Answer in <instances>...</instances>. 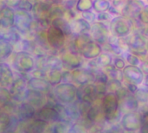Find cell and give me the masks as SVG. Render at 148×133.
<instances>
[{"label": "cell", "mask_w": 148, "mask_h": 133, "mask_svg": "<svg viewBox=\"0 0 148 133\" xmlns=\"http://www.w3.org/2000/svg\"><path fill=\"white\" fill-rule=\"evenodd\" d=\"M95 91H96V98L98 100H101L104 98V96L108 93L106 84H95Z\"/></svg>", "instance_id": "cell-44"}, {"label": "cell", "mask_w": 148, "mask_h": 133, "mask_svg": "<svg viewBox=\"0 0 148 133\" xmlns=\"http://www.w3.org/2000/svg\"><path fill=\"white\" fill-rule=\"evenodd\" d=\"M139 106L140 104L136 100L133 94H130L127 98L119 101V112L121 113V116L128 113H134L138 111Z\"/></svg>", "instance_id": "cell-24"}, {"label": "cell", "mask_w": 148, "mask_h": 133, "mask_svg": "<svg viewBox=\"0 0 148 133\" xmlns=\"http://www.w3.org/2000/svg\"><path fill=\"white\" fill-rule=\"evenodd\" d=\"M121 133H137V132H129V131H122V132Z\"/></svg>", "instance_id": "cell-60"}, {"label": "cell", "mask_w": 148, "mask_h": 133, "mask_svg": "<svg viewBox=\"0 0 148 133\" xmlns=\"http://www.w3.org/2000/svg\"><path fill=\"white\" fill-rule=\"evenodd\" d=\"M76 89L72 83H61L53 87L52 93L59 104L66 106L76 100Z\"/></svg>", "instance_id": "cell-3"}, {"label": "cell", "mask_w": 148, "mask_h": 133, "mask_svg": "<svg viewBox=\"0 0 148 133\" xmlns=\"http://www.w3.org/2000/svg\"><path fill=\"white\" fill-rule=\"evenodd\" d=\"M72 123L69 122H57L50 125L51 133H68L72 128Z\"/></svg>", "instance_id": "cell-32"}, {"label": "cell", "mask_w": 148, "mask_h": 133, "mask_svg": "<svg viewBox=\"0 0 148 133\" xmlns=\"http://www.w3.org/2000/svg\"><path fill=\"white\" fill-rule=\"evenodd\" d=\"M122 128L121 127L120 124H111L108 122H106L104 128L101 133H121Z\"/></svg>", "instance_id": "cell-39"}, {"label": "cell", "mask_w": 148, "mask_h": 133, "mask_svg": "<svg viewBox=\"0 0 148 133\" xmlns=\"http://www.w3.org/2000/svg\"><path fill=\"white\" fill-rule=\"evenodd\" d=\"M89 35L92 40L99 45L101 46L107 43L108 37L110 36L108 24L100 22H95L91 24Z\"/></svg>", "instance_id": "cell-7"}, {"label": "cell", "mask_w": 148, "mask_h": 133, "mask_svg": "<svg viewBox=\"0 0 148 133\" xmlns=\"http://www.w3.org/2000/svg\"><path fill=\"white\" fill-rule=\"evenodd\" d=\"M81 17L87 21L89 24H92L96 22V13L93 10H88L81 13Z\"/></svg>", "instance_id": "cell-43"}, {"label": "cell", "mask_w": 148, "mask_h": 133, "mask_svg": "<svg viewBox=\"0 0 148 133\" xmlns=\"http://www.w3.org/2000/svg\"><path fill=\"white\" fill-rule=\"evenodd\" d=\"M77 12H85L92 10V1L91 0H79L76 2L75 8Z\"/></svg>", "instance_id": "cell-36"}, {"label": "cell", "mask_w": 148, "mask_h": 133, "mask_svg": "<svg viewBox=\"0 0 148 133\" xmlns=\"http://www.w3.org/2000/svg\"><path fill=\"white\" fill-rule=\"evenodd\" d=\"M46 39L49 47L52 49L59 52L60 50L64 48L67 38L58 29L49 26V29L46 30Z\"/></svg>", "instance_id": "cell-9"}, {"label": "cell", "mask_w": 148, "mask_h": 133, "mask_svg": "<svg viewBox=\"0 0 148 133\" xmlns=\"http://www.w3.org/2000/svg\"><path fill=\"white\" fill-rule=\"evenodd\" d=\"M112 64L114 65V67L118 69V70H121L122 71V69L126 67V62L125 61L123 60V58L121 57H114L113 58V61H112Z\"/></svg>", "instance_id": "cell-49"}, {"label": "cell", "mask_w": 148, "mask_h": 133, "mask_svg": "<svg viewBox=\"0 0 148 133\" xmlns=\"http://www.w3.org/2000/svg\"><path fill=\"white\" fill-rule=\"evenodd\" d=\"M123 85L124 87L127 89V91L131 93V94H134L136 93V91L138 90L139 87L138 86H135V85H133V84H129V83H125L123 82Z\"/></svg>", "instance_id": "cell-58"}, {"label": "cell", "mask_w": 148, "mask_h": 133, "mask_svg": "<svg viewBox=\"0 0 148 133\" xmlns=\"http://www.w3.org/2000/svg\"><path fill=\"white\" fill-rule=\"evenodd\" d=\"M139 68L141 70V72L143 73V74L145 76H147L148 74V62L147 60H144V61H140V64L139 66Z\"/></svg>", "instance_id": "cell-56"}, {"label": "cell", "mask_w": 148, "mask_h": 133, "mask_svg": "<svg viewBox=\"0 0 148 133\" xmlns=\"http://www.w3.org/2000/svg\"><path fill=\"white\" fill-rule=\"evenodd\" d=\"M72 129L75 133H88V130H86L84 127H82V125H80L76 123L72 125Z\"/></svg>", "instance_id": "cell-57"}, {"label": "cell", "mask_w": 148, "mask_h": 133, "mask_svg": "<svg viewBox=\"0 0 148 133\" xmlns=\"http://www.w3.org/2000/svg\"><path fill=\"white\" fill-rule=\"evenodd\" d=\"M122 87H123V82L116 80L108 79V82L106 84L108 93H114L116 91H118Z\"/></svg>", "instance_id": "cell-38"}, {"label": "cell", "mask_w": 148, "mask_h": 133, "mask_svg": "<svg viewBox=\"0 0 148 133\" xmlns=\"http://www.w3.org/2000/svg\"><path fill=\"white\" fill-rule=\"evenodd\" d=\"M62 83H71V71L62 70Z\"/></svg>", "instance_id": "cell-54"}, {"label": "cell", "mask_w": 148, "mask_h": 133, "mask_svg": "<svg viewBox=\"0 0 148 133\" xmlns=\"http://www.w3.org/2000/svg\"><path fill=\"white\" fill-rule=\"evenodd\" d=\"M52 7V3L48 1H37L33 3L31 10V16L34 21L48 18L49 11Z\"/></svg>", "instance_id": "cell-17"}, {"label": "cell", "mask_w": 148, "mask_h": 133, "mask_svg": "<svg viewBox=\"0 0 148 133\" xmlns=\"http://www.w3.org/2000/svg\"><path fill=\"white\" fill-rule=\"evenodd\" d=\"M138 21L144 24V25H147L148 24V7L147 5H146L145 7H143L141 9V10L140 11L139 15H138Z\"/></svg>", "instance_id": "cell-46"}, {"label": "cell", "mask_w": 148, "mask_h": 133, "mask_svg": "<svg viewBox=\"0 0 148 133\" xmlns=\"http://www.w3.org/2000/svg\"><path fill=\"white\" fill-rule=\"evenodd\" d=\"M15 10L10 7L3 6L0 9V29H9L13 27Z\"/></svg>", "instance_id": "cell-21"}, {"label": "cell", "mask_w": 148, "mask_h": 133, "mask_svg": "<svg viewBox=\"0 0 148 133\" xmlns=\"http://www.w3.org/2000/svg\"><path fill=\"white\" fill-rule=\"evenodd\" d=\"M36 112V110L34 107H32L27 102L23 101L18 105V107H17V110L16 113V117L17 118L19 123L27 122V121L34 119Z\"/></svg>", "instance_id": "cell-20"}, {"label": "cell", "mask_w": 148, "mask_h": 133, "mask_svg": "<svg viewBox=\"0 0 148 133\" xmlns=\"http://www.w3.org/2000/svg\"><path fill=\"white\" fill-rule=\"evenodd\" d=\"M110 35L118 38H125L128 36L133 30L132 22L124 16H114L108 24Z\"/></svg>", "instance_id": "cell-6"}, {"label": "cell", "mask_w": 148, "mask_h": 133, "mask_svg": "<svg viewBox=\"0 0 148 133\" xmlns=\"http://www.w3.org/2000/svg\"><path fill=\"white\" fill-rule=\"evenodd\" d=\"M15 79V74L7 62H0V87L9 88Z\"/></svg>", "instance_id": "cell-22"}, {"label": "cell", "mask_w": 148, "mask_h": 133, "mask_svg": "<svg viewBox=\"0 0 148 133\" xmlns=\"http://www.w3.org/2000/svg\"><path fill=\"white\" fill-rule=\"evenodd\" d=\"M101 108L103 117L106 122L118 124L121 120V114L119 112V101L113 93H108L101 100Z\"/></svg>", "instance_id": "cell-1"}, {"label": "cell", "mask_w": 148, "mask_h": 133, "mask_svg": "<svg viewBox=\"0 0 148 133\" xmlns=\"http://www.w3.org/2000/svg\"><path fill=\"white\" fill-rule=\"evenodd\" d=\"M14 74H18V76L15 77L13 82L8 89L11 97V100L20 104L24 101V94L27 90V80L30 77H27L29 76V74H19L16 72H14Z\"/></svg>", "instance_id": "cell-4"}, {"label": "cell", "mask_w": 148, "mask_h": 133, "mask_svg": "<svg viewBox=\"0 0 148 133\" xmlns=\"http://www.w3.org/2000/svg\"><path fill=\"white\" fill-rule=\"evenodd\" d=\"M140 120L141 115L138 112L128 113L121 116L119 124L123 131L137 132L140 126Z\"/></svg>", "instance_id": "cell-12"}, {"label": "cell", "mask_w": 148, "mask_h": 133, "mask_svg": "<svg viewBox=\"0 0 148 133\" xmlns=\"http://www.w3.org/2000/svg\"><path fill=\"white\" fill-rule=\"evenodd\" d=\"M95 62L97 64V67L99 68H103L110 64H112L113 61V56L110 54H107V53H101L98 57H96L95 59Z\"/></svg>", "instance_id": "cell-33"}, {"label": "cell", "mask_w": 148, "mask_h": 133, "mask_svg": "<svg viewBox=\"0 0 148 133\" xmlns=\"http://www.w3.org/2000/svg\"><path fill=\"white\" fill-rule=\"evenodd\" d=\"M102 71L107 74L108 78L110 80H116L119 81L123 82V74H122V71L116 69L113 64H110L103 68H101Z\"/></svg>", "instance_id": "cell-29"}, {"label": "cell", "mask_w": 148, "mask_h": 133, "mask_svg": "<svg viewBox=\"0 0 148 133\" xmlns=\"http://www.w3.org/2000/svg\"><path fill=\"white\" fill-rule=\"evenodd\" d=\"M92 71L95 75V84H107L108 78L101 68L93 69Z\"/></svg>", "instance_id": "cell-35"}, {"label": "cell", "mask_w": 148, "mask_h": 133, "mask_svg": "<svg viewBox=\"0 0 148 133\" xmlns=\"http://www.w3.org/2000/svg\"><path fill=\"white\" fill-rule=\"evenodd\" d=\"M15 10V19L12 28L23 38H27L31 32V28L34 22L33 17L31 14L29 12L19 10Z\"/></svg>", "instance_id": "cell-5"}, {"label": "cell", "mask_w": 148, "mask_h": 133, "mask_svg": "<svg viewBox=\"0 0 148 133\" xmlns=\"http://www.w3.org/2000/svg\"><path fill=\"white\" fill-rule=\"evenodd\" d=\"M136 100L139 104H147L148 102V92L147 87H139L136 93L134 94Z\"/></svg>", "instance_id": "cell-34"}, {"label": "cell", "mask_w": 148, "mask_h": 133, "mask_svg": "<svg viewBox=\"0 0 148 133\" xmlns=\"http://www.w3.org/2000/svg\"><path fill=\"white\" fill-rule=\"evenodd\" d=\"M70 29L72 35H78L83 34H89L91 24H89L87 21L82 19V17H75V19L69 22Z\"/></svg>", "instance_id": "cell-25"}, {"label": "cell", "mask_w": 148, "mask_h": 133, "mask_svg": "<svg viewBox=\"0 0 148 133\" xmlns=\"http://www.w3.org/2000/svg\"><path fill=\"white\" fill-rule=\"evenodd\" d=\"M46 54L33 55L35 61V69H43L45 70V63H46Z\"/></svg>", "instance_id": "cell-41"}, {"label": "cell", "mask_w": 148, "mask_h": 133, "mask_svg": "<svg viewBox=\"0 0 148 133\" xmlns=\"http://www.w3.org/2000/svg\"><path fill=\"white\" fill-rule=\"evenodd\" d=\"M77 1H63V2H59L60 5L65 10H73L75 8V4H76Z\"/></svg>", "instance_id": "cell-53"}, {"label": "cell", "mask_w": 148, "mask_h": 133, "mask_svg": "<svg viewBox=\"0 0 148 133\" xmlns=\"http://www.w3.org/2000/svg\"><path fill=\"white\" fill-rule=\"evenodd\" d=\"M34 119L42 120L49 125H53L57 122H62L59 113L50 107H42L39 110H36Z\"/></svg>", "instance_id": "cell-16"}, {"label": "cell", "mask_w": 148, "mask_h": 133, "mask_svg": "<svg viewBox=\"0 0 148 133\" xmlns=\"http://www.w3.org/2000/svg\"><path fill=\"white\" fill-rule=\"evenodd\" d=\"M122 74H123V82L125 83L133 84L138 87H140V85L142 86L144 83L145 75L139 68V67L127 65L122 69Z\"/></svg>", "instance_id": "cell-11"}, {"label": "cell", "mask_w": 148, "mask_h": 133, "mask_svg": "<svg viewBox=\"0 0 148 133\" xmlns=\"http://www.w3.org/2000/svg\"><path fill=\"white\" fill-rule=\"evenodd\" d=\"M111 3L108 0H95L92 1V9L95 13H103L108 12Z\"/></svg>", "instance_id": "cell-31"}, {"label": "cell", "mask_w": 148, "mask_h": 133, "mask_svg": "<svg viewBox=\"0 0 148 133\" xmlns=\"http://www.w3.org/2000/svg\"><path fill=\"white\" fill-rule=\"evenodd\" d=\"M76 100L91 103V104H93L95 100H97L95 85L92 83V84H87V85L77 87Z\"/></svg>", "instance_id": "cell-13"}, {"label": "cell", "mask_w": 148, "mask_h": 133, "mask_svg": "<svg viewBox=\"0 0 148 133\" xmlns=\"http://www.w3.org/2000/svg\"><path fill=\"white\" fill-rule=\"evenodd\" d=\"M27 89L41 92V93L48 95L49 93H50L52 92L53 87L44 79H38V78L30 77L27 80Z\"/></svg>", "instance_id": "cell-19"}, {"label": "cell", "mask_w": 148, "mask_h": 133, "mask_svg": "<svg viewBox=\"0 0 148 133\" xmlns=\"http://www.w3.org/2000/svg\"><path fill=\"white\" fill-rule=\"evenodd\" d=\"M95 82V75L91 69L80 68L71 71V83L75 87H80Z\"/></svg>", "instance_id": "cell-10"}, {"label": "cell", "mask_w": 148, "mask_h": 133, "mask_svg": "<svg viewBox=\"0 0 148 133\" xmlns=\"http://www.w3.org/2000/svg\"><path fill=\"white\" fill-rule=\"evenodd\" d=\"M0 113H1V109H0Z\"/></svg>", "instance_id": "cell-61"}, {"label": "cell", "mask_w": 148, "mask_h": 133, "mask_svg": "<svg viewBox=\"0 0 148 133\" xmlns=\"http://www.w3.org/2000/svg\"><path fill=\"white\" fill-rule=\"evenodd\" d=\"M46 80L49 83L52 87L62 83V71L60 70H51L48 71Z\"/></svg>", "instance_id": "cell-30"}, {"label": "cell", "mask_w": 148, "mask_h": 133, "mask_svg": "<svg viewBox=\"0 0 148 133\" xmlns=\"http://www.w3.org/2000/svg\"><path fill=\"white\" fill-rule=\"evenodd\" d=\"M122 55L124 56V61L125 62H127L129 66H134V67H139L140 64L141 60L139 59L137 56L134 55L133 54L129 53V52H124L122 54Z\"/></svg>", "instance_id": "cell-37"}, {"label": "cell", "mask_w": 148, "mask_h": 133, "mask_svg": "<svg viewBox=\"0 0 148 133\" xmlns=\"http://www.w3.org/2000/svg\"><path fill=\"white\" fill-rule=\"evenodd\" d=\"M76 124H78V125H82V127H84L86 130H88V132L93 127V125H94V123L93 122H91L88 119H87L86 117H82V118H80L79 119H78V121L76 122Z\"/></svg>", "instance_id": "cell-48"}, {"label": "cell", "mask_w": 148, "mask_h": 133, "mask_svg": "<svg viewBox=\"0 0 148 133\" xmlns=\"http://www.w3.org/2000/svg\"><path fill=\"white\" fill-rule=\"evenodd\" d=\"M58 56L62 63L63 69L72 71L74 69H77L82 68L84 64V59H82L80 55L71 54L62 48L58 52Z\"/></svg>", "instance_id": "cell-8"}, {"label": "cell", "mask_w": 148, "mask_h": 133, "mask_svg": "<svg viewBox=\"0 0 148 133\" xmlns=\"http://www.w3.org/2000/svg\"><path fill=\"white\" fill-rule=\"evenodd\" d=\"M101 53H102V51H101V45H99L98 43L95 42L92 40L81 48V50L78 52V55L82 59L89 61V60L95 59Z\"/></svg>", "instance_id": "cell-18"}, {"label": "cell", "mask_w": 148, "mask_h": 133, "mask_svg": "<svg viewBox=\"0 0 148 133\" xmlns=\"http://www.w3.org/2000/svg\"><path fill=\"white\" fill-rule=\"evenodd\" d=\"M138 133H148V118L147 114L141 116L140 126Z\"/></svg>", "instance_id": "cell-51"}, {"label": "cell", "mask_w": 148, "mask_h": 133, "mask_svg": "<svg viewBox=\"0 0 148 133\" xmlns=\"http://www.w3.org/2000/svg\"><path fill=\"white\" fill-rule=\"evenodd\" d=\"M114 94H115V96H116L118 101H121V100H122L123 99L127 98V97L128 95H130L131 93L127 91V88L124 87V85H123V87H122L121 88H120L118 91H116V92L114 93Z\"/></svg>", "instance_id": "cell-50"}, {"label": "cell", "mask_w": 148, "mask_h": 133, "mask_svg": "<svg viewBox=\"0 0 148 133\" xmlns=\"http://www.w3.org/2000/svg\"><path fill=\"white\" fill-rule=\"evenodd\" d=\"M47 71L43 69H34L32 72L29 73L30 77L33 78H38V79H44L46 80L47 78Z\"/></svg>", "instance_id": "cell-47"}, {"label": "cell", "mask_w": 148, "mask_h": 133, "mask_svg": "<svg viewBox=\"0 0 148 133\" xmlns=\"http://www.w3.org/2000/svg\"><path fill=\"white\" fill-rule=\"evenodd\" d=\"M63 69L62 63L57 55H47L46 56V63H45V70L51 71V70H60Z\"/></svg>", "instance_id": "cell-27"}, {"label": "cell", "mask_w": 148, "mask_h": 133, "mask_svg": "<svg viewBox=\"0 0 148 133\" xmlns=\"http://www.w3.org/2000/svg\"><path fill=\"white\" fill-rule=\"evenodd\" d=\"M77 105H78V110H79L81 118L86 117L87 113L88 112V110L91 107L92 104L91 103H87V102H82V101L77 100Z\"/></svg>", "instance_id": "cell-45"}, {"label": "cell", "mask_w": 148, "mask_h": 133, "mask_svg": "<svg viewBox=\"0 0 148 133\" xmlns=\"http://www.w3.org/2000/svg\"><path fill=\"white\" fill-rule=\"evenodd\" d=\"M86 118L88 119L94 124H101L106 122L103 117L102 108H101V100H95L91 107L89 108L88 112L87 113Z\"/></svg>", "instance_id": "cell-23"}, {"label": "cell", "mask_w": 148, "mask_h": 133, "mask_svg": "<svg viewBox=\"0 0 148 133\" xmlns=\"http://www.w3.org/2000/svg\"><path fill=\"white\" fill-rule=\"evenodd\" d=\"M113 19V16L108 14V12H103V13H99L96 15V22H100V23H106V22H109Z\"/></svg>", "instance_id": "cell-52"}, {"label": "cell", "mask_w": 148, "mask_h": 133, "mask_svg": "<svg viewBox=\"0 0 148 133\" xmlns=\"http://www.w3.org/2000/svg\"><path fill=\"white\" fill-rule=\"evenodd\" d=\"M10 100H11V97L9 89L6 87H0V109Z\"/></svg>", "instance_id": "cell-40"}, {"label": "cell", "mask_w": 148, "mask_h": 133, "mask_svg": "<svg viewBox=\"0 0 148 133\" xmlns=\"http://www.w3.org/2000/svg\"><path fill=\"white\" fill-rule=\"evenodd\" d=\"M19 1H20V0H14V1H4V3H5V5H6L7 7H10V8H11V9L15 10V9L17 7V5H18V3H19Z\"/></svg>", "instance_id": "cell-59"}, {"label": "cell", "mask_w": 148, "mask_h": 133, "mask_svg": "<svg viewBox=\"0 0 148 133\" xmlns=\"http://www.w3.org/2000/svg\"><path fill=\"white\" fill-rule=\"evenodd\" d=\"M50 26L58 29L60 31L62 32V34L65 35L66 38H69L72 35L69 22L66 21L64 18L62 17H56L50 21Z\"/></svg>", "instance_id": "cell-26"}, {"label": "cell", "mask_w": 148, "mask_h": 133, "mask_svg": "<svg viewBox=\"0 0 148 133\" xmlns=\"http://www.w3.org/2000/svg\"><path fill=\"white\" fill-rule=\"evenodd\" d=\"M24 101L36 110H39L45 106L47 103V95L41 92L27 89L24 94Z\"/></svg>", "instance_id": "cell-14"}, {"label": "cell", "mask_w": 148, "mask_h": 133, "mask_svg": "<svg viewBox=\"0 0 148 133\" xmlns=\"http://www.w3.org/2000/svg\"><path fill=\"white\" fill-rule=\"evenodd\" d=\"M19 121L15 115L0 113V133H16Z\"/></svg>", "instance_id": "cell-15"}, {"label": "cell", "mask_w": 148, "mask_h": 133, "mask_svg": "<svg viewBox=\"0 0 148 133\" xmlns=\"http://www.w3.org/2000/svg\"><path fill=\"white\" fill-rule=\"evenodd\" d=\"M10 68L16 73L29 74L35 69V61L32 55L21 51L13 53L10 56Z\"/></svg>", "instance_id": "cell-2"}, {"label": "cell", "mask_w": 148, "mask_h": 133, "mask_svg": "<svg viewBox=\"0 0 148 133\" xmlns=\"http://www.w3.org/2000/svg\"><path fill=\"white\" fill-rule=\"evenodd\" d=\"M13 54V46L6 42L0 40V62H4V61L10 58Z\"/></svg>", "instance_id": "cell-28"}, {"label": "cell", "mask_w": 148, "mask_h": 133, "mask_svg": "<svg viewBox=\"0 0 148 133\" xmlns=\"http://www.w3.org/2000/svg\"><path fill=\"white\" fill-rule=\"evenodd\" d=\"M125 3H126V2H125V1L114 0V1H113V2H112L111 6H113V7H114L115 9L119 10L121 11V10H122V8L124 7Z\"/></svg>", "instance_id": "cell-55"}, {"label": "cell", "mask_w": 148, "mask_h": 133, "mask_svg": "<svg viewBox=\"0 0 148 133\" xmlns=\"http://www.w3.org/2000/svg\"><path fill=\"white\" fill-rule=\"evenodd\" d=\"M32 7H33L32 2L27 1V0H20L17 7L15 10H23V11H26V12L30 13Z\"/></svg>", "instance_id": "cell-42"}]
</instances>
